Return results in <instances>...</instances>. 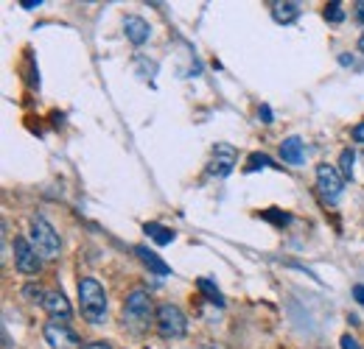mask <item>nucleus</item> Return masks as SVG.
<instances>
[{
  "mask_svg": "<svg viewBox=\"0 0 364 349\" xmlns=\"http://www.w3.org/2000/svg\"><path fill=\"white\" fill-rule=\"evenodd\" d=\"M199 349H224L221 344H216V341H202V347Z\"/></svg>",
  "mask_w": 364,
  "mask_h": 349,
  "instance_id": "bb28decb",
  "label": "nucleus"
},
{
  "mask_svg": "<svg viewBox=\"0 0 364 349\" xmlns=\"http://www.w3.org/2000/svg\"><path fill=\"white\" fill-rule=\"evenodd\" d=\"M84 349H112L107 341H90V344H84Z\"/></svg>",
  "mask_w": 364,
  "mask_h": 349,
  "instance_id": "4be33fe9",
  "label": "nucleus"
},
{
  "mask_svg": "<svg viewBox=\"0 0 364 349\" xmlns=\"http://www.w3.org/2000/svg\"><path fill=\"white\" fill-rule=\"evenodd\" d=\"M272 17H275V23L289 25L300 17V3H291V0L289 3H272Z\"/></svg>",
  "mask_w": 364,
  "mask_h": 349,
  "instance_id": "ddd939ff",
  "label": "nucleus"
},
{
  "mask_svg": "<svg viewBox=\"0 0 364 349\" xmlns=\"http://www.w3.org/2000/svg\"><path fill=\"white\" fill-rule=\"evenodd\" d=\"M42 336H45V341H48L51 349H84L81 338L73 333L65 322H59V319H51L42 327Z\"/></svg>",
  "mask_w": 364,
  "mask_h": 349,
  "instance_id": "423d86ee",
  "label": "nucleus"
},
{
  "mask_svg": "<svg viewBox=\"0 0 364 349\" xmlns=\"http://www.w3.org/2000/svg\"><path fill=\"white\" fill-rule=\"evenodd\" d=\"M258 168H275V162L266 157V154H249V159H247V173H252V171H258Z\"/></svg>",
  "mask_w": 364,
  "mask_h": 349,
  "instance_id": "f3484780",
  "label": "nucleus"
},
{
  "mask_svg": "<svg viewBox=\"0 0 364 349\" xmlns=\"http://www.w3.org/2000/svg\"><path fill=\"white\" fill-rule=\"evenodd\" d=\"M124 31H127V37H129L132 45H143L146 39H148V34H151L148 23H146L143 17H135V14L124 20Z\"/></svg>",
  "mask_w": 364,
  "mask_h": 349,
  "instance_id": "9b49d317",
  "label": "nucleus"
},
{
  "mask_svg": "<svg viewBox=\"0 0 364 349\" xmlns=\"http://www.w3.org/2000/svg\"><path fill=\"white\" fill-rule=\"evenodd\" d=\"M42 305H45V310H48L51 316H57V319H71L73 307H71V302H68V296H65L62 290H48Z\"/></svg>",
  "mask_w": 364,
  "mask_h": 349,
  "instance_id": "9d476101",
  "label": "nucleus"
},
{
  "mask_svg": "<svg viewBox=\"0 0 364 349\" xmlns=\"http://www.w3.org/2000/svg\"><path fill=\"white\" fill-rule=\"evenodd\" d=\"M196 288L213 302V305H224V299H221V293H218V288L211 282V279H196Z\"/></svg>",
  "mask_w": 364,
  "mask_h": 349,
  "instance_id": "dca6fc26",
  "label": "nucleus"
},
{
  "mask_svg": "<svg viewBox=\"0 0 364 349\" xmlns=\"http://www.w3.org/2000/svg\"><path fill=\"white\" fill-rule=\"evenodd\" d=\"M11 252H14V266H17L20 274H25V277H37V274H40L42 257H40V252L31 246L28 238H14Z\"/></svg>",
  "mask_w": 364,
  "mask_h": 349,
  "instance_id": "39448f33",
  "label": "nucleus"
},
{
  "mask_svg": "<svg viewBox=\"0 0 364 349\" xmlns=\"http://www.w3.org/2000/svg\"><path fill=\"white\" fill-rule=\"evenodd\" d=\"M342 349H362V344H359L351 333H345V336H342Z\"/></svg>",
  "mask_w": 364,
  "mask_h": 349,
  "instance_id": "aec40b11",
  "label": "nucleus"
},
{
  "mask_svg": "<svg viewBox=\"0 0 364 349\" xmlns=\"http://www.w3.org/2000/svg\"><path fill=\"white\" fill-rule=\"evenodd\" d=\"M78 305H81V316L90 324H101L107 319V293H104V285L93 277L78 279Z\"/></svg>",
  "mask_w": 364,
  "mask_h": 349,
  "instance_id": "f257e3e1",
  "label": "nucleus"
},
{
  "mask_svg": "<svg viewBox=\"0 0 364 349\" xmlns=\"http://www.w3.org/2000/svg\"><path fill=\"white\" fill-rule=\"evenodd\" d=\"M325 17L331 20V23H342V6L339 3H328V8H325Z\"/></svg>",
  "mask_w": 364,
  "mask_h": 349,
  "instance_id": "a211bd4d",
  "label": "nucleus"
},
{
  "mask_svg": "<svg viewBox=\"0 0 364 349\" xmlns=\"http://www.w3.org/2000/svg\"><path fill=\"white\" fill-rule=\"evenodd\" d=\"M264 218H272V221H281V224H286V221H289V218H286V215H281V212H266Z\"/></svg>",
  "mask_w": 364,
  "mask_h": 349,
  "instance_id": "393cba45",
  "label": "nucleus"
},
{
  "mask_svg": "<svg viewBox=\"0 0 364 349\" xmlns=\"http://www.w3.org/2000/svg\"><path fill=\"white\" fill-rule=\"evenodd\" d=\"M353 140H356V142H364V121L353 129Z\"/></svg>",
  "mask_w": 364,
  "mask_h": 349,
  "instance_id": "b1692460",
  "label": "nucleus"
},
{
  "mask_svg": "<svg viewBox=\"0 0 364 349\" xmlns=\"http://www.w3.org/2000/svg\"><path fill=\"white\" fill-rule=\"evenodd\" d=\"M235 162H238L235 148H233V145L218 142L216 148H213V162L208 165V173H211V176H227V173L235 168Z\"/></svg>",
  "mask_w": 364,
  "mask_h": 349,
  "instance_id": "6e6552de",
  "label": "nucleus"
},
{
  "mask_svg": "<svg viewBox=\"0 0 364 349\" xmlns=\"http://www.w3.org/2000/svg\"><path fill=\"white\" fill-rule=\"evenodd\" d=\"M157 319V310L151 305V296L143 288H135L127 302H124V324L132 330V333H143L148 330V324Z\"/></svg>",
  "mask_w": 364,
  "mask_h": 349,
  "instance_id": "f03ea898",
  "label": "nucleus"
},
{
  "mask_svg": "<svg viewBox=\"0 0 364 349\" xmlns=\"http://www.w3.org/2000/svg\"><path fill=\"white\" fill-rule=\"evenodd\" d=\"M359 51H362V54H364V34H362V37H359Z\"/></svg>",
  "mask_w": 364,
  "mask_h": 349,
  "instance_id": "c85d7f7f",
  "label": "nucleus"
},
{
  "mask_svg": "<svg viewBox=\"0 0 364 349\" xmlns=\"http://www.w3.org/2000/svg\"><path fill=\"white\" fill-rule=\"evenodd\" d=\"M23 293H25L28 299H40V302H45V293H42V288H34V285H25V288H23Z\"/></svg>",
  "mask_w": 364,
  "mask_h": 349,
  "instance_id": "6ab92c4d",
  "label": "nucleus"
},
{
  "mask_svg": "<svg viewBox=\"0 0 364 349\" xmlns=\"http://www.w3.org/2000/svg\"><path fill=\"white\" fill-rule=\"evenodd\" d=\"M154 327H157L160 338H165V341H177V338H182V336L188 333V319H185V313H182L177 305L163 302V305H157Z\"/></svg>",
  "mask_w": 364,
  "mask_h": 349,
  "instance_id": "20e7f679",
  "label": "nucleus"
},
{
  "mask_svg": "<svg viewBox=\"0 0 364 349\" xmlns=\"http://www.w3.org/2000/svg\"><path fill=\"white\" fill-rule=\"evenodd\" d=\"M258 115H261V121H264V123H272V109H269L266 104L258 109Z\"/></svg>",
  "mask_w": 364,
  "mask_h": 349,
  "instance_id": "412c9836",
  "label": "nucleus"
},
{
  "mask_svg": "<svg viewBox=\"0 0 364 349\" xmlns=\"http://www.w3.org/2000/svg\"><path fill=\"white\" fill-rule=\"evenodd\" d=\"M28 240H31V246L40 252V257H42V260H54V257H59V252H62L59 232H57L45 218H40V215L31 221Z\"/></svg>",
  "mask_w": 364,
  "mask_h": 349,
  "instance_id": "7ed1b4c3",
  "label": "nucleus"
},
{
  "mask_svg": "<svg viewBox=\"0 0 364 349\" xmlns=\"http://www.w3.org/2000/svg\"><path fill=\"white\" fill-rule=\"evenodd\" d=\"M20 6H23V8H37V6H42V3H40V0H23Z\"/></svg>",
  "mask_w": 364,
  "mask_h": 349,
  "instance_id": "a878e982",
  "label": "nucleus"
},
{
  "mask_svg": "<svg viewBox=\"0 0 364 349\" xmlns=\"http://www.w3.org/2000/svg\"><path fill=\"white\" fill-rule=\"evenodd\" d=\"M353 159H356V154H353L351 148H345V151L339 154V173L345 176V182L353 179Z\"/></svg>",
  "mask_w": 364,
  "mask_h": 349,
  "instance_id": "2eb2a0df",
  "label": "nucleus"
},
{
  "mask_svg": "<svg viewBox=\"0 0 364 349\" xmlns=\"http://www.w3.org/2000/svg\"><path fill=\"white\" fill-rule=\"evenodd\" d=\"M135 255L141 257V263H143L151 274H157V277H168L171 274V266L163 257H157V252H151L148 246H135Z\"/></svg>",
  "mask_w": 364,
  "mask_h": 349,
  "instance_id": "1a4fd4ad",
  "label": "nucleus"
},
{
  "mask_svg": "<svg viewBox=\"0 0 364 349\" xmlns=\"http://www.w3.org/2000/svg\"><path fill=\"white\" fill-rule=\"evenodd\" d=\"M356 17L364 23V0H362V3H356Z\"/></svg>",
  "mask_w": 364,
  "mask_h": 349,
  "instance_id": "cd10ccee",
  "label": "nucleus"
},
{
  "mask_svg": "<svg viewBox=\"0 0 364 349\" xmlns=\"http://www.w3.org/2000/svg\"><path fill=\"white\" fill-rule=\"evenodd\" d=\"M143 232L154 240V243H157V246H168V243L177 238V235H174V229H165L163 224H154V221H151V224H146Z\"/></svg>",
  "mask_w": 364,
  "mask_h": 349,
  "instance_id": "4468645a",
  "label": "nucleus"
},
{
  "mask_svg": "<svg viewBox=\"0 0 364 349\" xmlns=\"http://www.w3.org/2000/svg\"><path fill=\"white\" fill-rule=\"evenodd\" d=\"M317 185H319V193L328 202H336L342 196V190H345V176L339 173V168L317 165Z\"/></svg>",
  "mask_w": 364,
  "mask_h": 349,
  "instance_id": "0eeeda50",
  "label": "nucleus"
},
{
  "mask_svg": "<svg viewBox=\"0 0 364 349\" xmlns=\"http://www.w3.org/2000/svg\"><path fill=\"white\" fill-rule=\"evenodd\" d=\"M353 299H356L359 305H364V285H356V288H353Z\"/></svg>",
  "mask_w": 364,
  "mask_h": 349,
  "instance_id": "5701e85b",
  "label": "nucleus"
},
{
  "mask_svg": "<svg viewBox=\"0 0 364 349\" xmlns=\"http://www.w3.org/2000/svg\"><path fill=\"white\" fill-rule=\"evenodd\" d=\"M281 157H283V162H289V165H303L305 162V145H303V140L300 137H286L281 142Z\"/></svg>",
  "mask_w": 364,
  "mask_h": 349,
  "instance_id": "f8f14e48",
  "label": "nucleus"
}]
</instances>
